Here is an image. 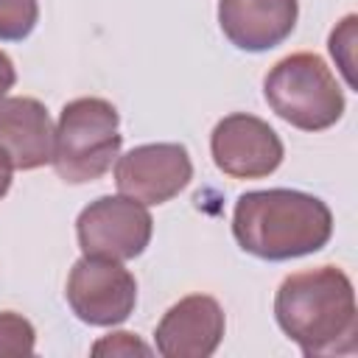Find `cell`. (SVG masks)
I'll use <instances>...</instances> for the list:
<instances>
[{
    "instance_id": "1",
    "label": "cell",
    "mask_w": 358,
    "mask_h": 358,
    "mask_svg": "<svg viewBox=\"0 0 358 358\" xmlns=\"http://www.w3.org/2000/svg\"><path fill=\"white\" fill-rule=\"evenodd\" d=\"M274 319L308 358L352 355L358 350L355 288L338 266L288 274L274 294Z\"/></svg>"
},
{
    "instance_id": "2",
    "label": "cell",
    "mask_w": 358,
    "mask_h": 358,
    "mask_svg": "<svg viewBox=\"0 0 358 358\" xmlns=\"http://www.w3.org/2000/svg\"><path fill=\"white\" fill-rule=\"evenodd\" d=\"M232 235L243 252L282 263L324 249L333 235V213L305 190H249L235 201Z\"/></svg>"
},
{
    "instance_id": "3",
    "label": "cell",
    "mask_w": 358,
    "mask_h": 358,
    "mask_svg": "<svg viewBox=\"0 0 358 358\" xmlns=\"http://www.w3.org/2000/svg\"><path fill=\"white\" fill-rule=\"evenodd\" d=\"M120 115L106 98H76L59 112L50 165L67 185L101 179L120 157Z\"/></svg>"
},
{
    "instance_id": "4",
    "label": "cell",
    "mask_w": 358,
    "mask_h": 358,
    "mask_svg": "<svg viewBox=\"0 0 358 358\" xmlns=\"http://www.w3.org/2000/svg\"><path fill=\"white\" fill-rule=\"evenodd\" d=\"M266 103L302 131H324L344 115V92L322 56L299 50L280 59L263 78Z\"/></svg>"
},
{
    "instance_id": "5",
    "label": "cell",
    "mask_w": 358,
    "mask_h": 358,
    "mask_svg": "<svg viewBox=\"0 0 358 358\" xmlns=\"http://www.w3.org/2000/svg\"><path fill=\"white\" fill-rule=\"evenodd\" d=\"M78 246L90 257L131 260L145 252L154 235V218L145 204L129 196H98L76 218Z\"/></svg>"
},
{
    "instance_id": "6",
    "label": "cell",
    "mask_w": 358,
    "mask_h": 358,
    "mask_svg": "<svg viewBox=\"0 0 358 358\" xmlns=\"http://www.w3.org/2000/svg\"><path fill=\"white\" fill-rule=\"evenodd\" d=\"M64 296L78 322L90 327H115L137 305V280L120 260L78 257L67 274Z\"/></svg>"
},
{
    "instance_id": "7",
    "label": "cell",
    "mask_w": 358,
    "mask_h": 358,
    "mask_svg": "<svg viewBox=\"0 0 358 358\" xmlns=\"http://www.w3.org/2000/svg\"><path fill=\"white\" fill-rule=\"evenodd\" d=\"M193 179V159L182 143H145L115 159V185L123 196L154 207L179 196Z\"/></svg>"
},
{
    "instance_id": "8",
    "label": "cell",
    "mask_w": 358,
    "mask_h": 358,
    "mask_svg": "<svg viewBox=\"0 0 358 358\" xmlns=\"http://www.w3.org/2000/svg\"><path fill=\"white\" fill-rule=\"evenodd\" d=\"M210 154L215 168L232 179H263L280 168L285 145L263 117L232 112L215 123Z\"/></svg>"
},
{
    "instance_id": "9",
    "label": "cell",
    "mask_w": 358,
    "mask_h": 358,
    "mask_svg": "<svg viewBox=\"0 0 358 358\" xmlns=\"http://www.w3.org/2000/svg\"><path fill=\"white\" fill-rule=\"evenodd\" d=\"M224 330L227 319L218 299L190 294L165 310L154 330V347L165 358H207L218 350Z\"/></svg>"
},
{
    "instance_id": "10",
    "label": "cell",
    "mask_w": 358,
    "mask_h": 358,
    "mask_svg": "<svg viewBox=\"0 0 358 358\" xmlns=\"http://www.w3.org/2000/svg\"><path fill=\"white\" fill-rule=\"evenodd\" d=\"M299 17V0H218L221 34L246 53L282 45Z\"/></svg>"
},
{
    "instance_id": "11",
    "label": "cell",
    "mask_w": 358,
    "mask_h": 358,
    "mask_svg": "<svg viewBox=\"0 0 358 358\" xmlns=\"http://www.w3.org/2000/svg\"><path fill=\"white\" fill-rule=\"evenodd\" d=\"M53 120L42 101L11 95L0 101V154L14 171H36L53 157Z\"/></svg>"
},
{
    "instance_id": "12",
    "label": "cell",
    "mask_w": 358,
    "mask_h": 358,
    "mask_svg": "<svg viewBox=\"0 0 358 358\" xmlns=\"http://www.w3.org/2000/svg\"><path fill=\"white\" fill-rule=\"evenodd\" d=\"M39 22V0H0V39L22 42Z\"/></svg>"
},
{
    "instance_id": "13",
    "label": "cell",
    "mask_w": 358,
    "mask_h": 358,
    "mask_svg": "<svg viewBox=\"0 0 358 358\" xmlns=\"http://www.w3.org/2000/svg\"><path fill=\"white\" fill-rule=\"evenodd\" d=\"M36 347L34 324L14 310L0 313V355H31Z\"/></svg>"
},
{
    "instance_id": "14",
    "label": "cell",
    "mask_w": 358,
    "mask_h": 358,
    "mask_svg": "<svg viewBox=\"0 0 358 358\" xmlns=\"http://www.w3.org/2000/svg\"><path fill=\"white\" fill-rule=\"evenodd\" d=\"M355 22H358V17H355V14H347V17L333 28L330 42H327L330 56H333V59H336V64L341 67V73H344V78H347V87H350V90H355V73H352V67H355V62H352Z\"/></svg>"
},
{
    "instance_id": "15",
    "label": "cell",
    "mask_w": 358,
    "mask_h": 358,
    "mask_svg": "<svg viewBox=\"0 0 358 358\" xmlns=\"http://www.w3.org/2000/svg\"><path fill=\"white\" fill-rule=\"evenodd\" d=\"M90 352L92 355H123L126 358V355H151L154 350L145 341H140L134 333L117 330V333H109V336L98 338Z\"/></svg>"
},
{
    "instance_id": "16",
    "label": "cell",
    "mask_w": 358,
    "mask_h": 358,
    "mask_svg": "<svg viewBox=\"0 0 358 358\" xmlns=\"http://www.w3.org/2000/svg\"><path fill=\"white\" fill-rule=\"evenodd\" d=\"M14 81H17V67H14L11 56L0 50V101H3L6 92L14 87Z\"/></svg>"
},
{
    "instance_id": "17",
    "label": "cell",
    "mask_w": 358,
    "mask_h": 358,
    "mask_svg": "<svg viewBox=\"0 0 358 358\" xmlns=\"http://www.w3.org/2000/svg\"><path fill=\"white\" fill-rule=\"evenodd\" d=\"M11 165H8V159L0 154V199L8 193V187H11Z\"/></svg>"
}]
</instances>
